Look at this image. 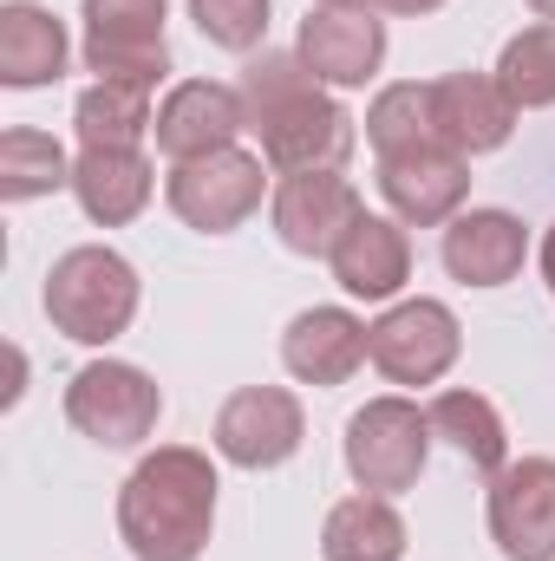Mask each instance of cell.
<instances>
[{
  "instance_id": "obj_1",
  "label": "cell",
  "mask_w": 555,
  "mask_h": 561,
  "mask_svg": "<svg viewBox=\"0 0 555 561\" xmlns=\"http://www.w3.org/2000/svg\"><path fill=\"white\" fill-rule=\"evenodd\" d=\"M242 105H249V125L262 131V157L281 176L340 170L353 150V118L333 99H320V79L294 53H269L242 72Z\"/></svg>"
},
{
  "instance_id": "obj_2",
  "label": "cell",
  "mask_w": 555,
  "mask_h": 561,
  "mask_svg": "<svg viewBox=\"0 0 555 561\" xmlns=\"http://www.w3.org/2000/svg\"><path fill=\"white\" fill-rule=\"evenodd\" d=\"M216 516V477L196 450L144 457L118 496V529L138 561H196Z\"/></svg>"
},
{
  "instance_id": "obj_3",
  "label": "cell",
  "mask_w": 555,
  "mask_h": 561,
  "mask_svg": "<svg viewBox=\"0 0 555 561\" xmlns=\"http://www.w3.org/2000/svg\"><path fill=\"white\" fill-rule=\"evenodd\" d=\"M46 313L66 340H86V346H105L132 327L138 313V275L125 255L112 249H72L53 280H46Z\"/></svg>"
},
{
  "instance_id": "obj_4",
  "label": "cell",
  "mask_w": 555,
  "mask_h": 561,
  "mask_svg": "<svg viewBox=\"0 0 555 561\" xmlns=\"http://www.w3.org/2000/svg\"><path fill=\"white\" fill-rule=\"evenodd\" d=\"M424 444H431V419H418V405H406V399H373L360 419L347 424V470L373 496L412 490L418 470H424Z\"/></svg>"
},
{
  "instance_id": "obj_5",
  "label": "cell",
  "mask_w": 555,
  "mask_h": 561,
  "mask_svg": "<svg viewBox=\"0 0 555 561\" xmlns=\"http://www.w3.org/2000/svg\"><path fill=\"white\" fill-rule=\"evenodd\" d=\"M262 157L249 150H216V157H196V163H177L170 170V209L203 229V236H229L236 222H249L262 209Z\"/></svg>"
},
{
  "instance_id": "obj_6",
  "label": "cell",
  "mask_w": 555,
  "mask_h": 561,
  "mask_svg": "<svg viewBox=\"0 0 555 561\" xmlns=\"http://www.w3.org/2000/svg\"><path fill=\"white\" fill-rule=\"evenodd\" d=\"M157 412H163L157 386L144 379L138 366H118V359L86 366V373L72 379V392H66V419L79 424L92 444H105V450L144 444V437L157 431Z\"/></svg>"
},
{
  "instance_id": "obj_7",
  "label": "cell",
  "mask_w": 555,
  "mask_h": 561,
  "mask_svg": "<svg viewBox=\"0 0 555 561\" xmlns=\"http://www.w3.org/2000/svg\"><path fill=\"white\" fill-rule=\"evenodd\" d=\"M86 59L99 79L157 85L163 53V0H86Z\"/></svg>"
},
{
  "instance_id": "obj_8",
  "label": "cell",
  "mask_w": 555,
  "mask_h": 561,
  "mask_svg": "<svg viewBox=\"0 0 555 561\" xmlns=\"http://www.w3.org/2000/svg\"><path fill=\"white\" fill-rule=\"evenodd\" d=\"M366 359L393 379V386H431L451 373L457 359V320L438 300H406L393 307L380 327H366Z\"/></svg>"
},
{
  "instance_id": "obj_9",
  "label": "cell",
  "mask_w": 555,
  "mask_h": 561,
  "mask_svg": "<svg viewBox=\"0 0 555 561\" xmlns=\"http://www.w3.org/2000/svg\"><path fill=\"white\" fill-rule=\"evenodd\" d=\"M490 536L510 561L555 556V457H523L490 477Z\"/></svg>"
},
{
  "instance_id": "obj_10",
  "label": "cell",
  "mask_w": 555,
  "mask_h": 561,
  "mask_svg": "<svg viewBox=\"0 0 555 561\" xmlns=\"http://www.w3.org/2000/svg\"><path fill=\"white\" fill-rule=\"evenodd\" d=\"M360 196L340 170H294L275 190V229L294 255H333L340 236L360 222Z\"/></svg>"
},
{
  "instance_id": "obj_11",
  "label": "cell",
  "mask_w": 555,
  "mask_h": 561,
  "mask_svg": "<svg viewBox=\"0 0 555 561\" xmlns=\"http://www.w3.org/2000/svg\"><path fill=\"white\" fill-rule=\"evenodd\" d=\"M242 125H249L242 92L209 85V79H190V85H177V92L163 99V112H157V125H150V131H157V150H163V157L196 163V157L229 150Z\"/></svg>"
},
{
  "instance_id": "obj_12",
  "label": "cell",
  "mask_w": 555,
  "mask_h": 561,
  "mask_svg": "<svg viewBox=\"0 0 555 561\" xmlns=\"http://www.w3.org/2000/svg\"><path fill=\"white\" fill-rule=\"evenodd\" d=\"M216 450L242 470H275L301 450V405L281 386H249L223 405L216 419Z\"/></svg>"
},
{
  "instance_id": "obj_13",
  "label": "cell",
  "mask_w": 555,
  "mask_h": 561,
  "mask_svg": "<svg viewBox=\"0 0 555 561\" xmlns=\"http://www.w3.org/2000/svg\"><path fill=\"white\" fill-rule=\"evenodd\" d=\"M380 190L386 203L406 216V222H451L471 176H464V150L451 144H418V150H399V157H380Z\"/></svg>"
},
{
  "instance_id": "obj_14",
  "label": "cell",
  "mask_w": 555,
  "mask_h": 561,
  "mask_svg": "<svg viewBox=\"0 0 555 561\" xmlns=\"http://www.w3.org/2000/svg\"><path fill=\"white\" fill-rule=\"evenodd\" d=\"M431 118H438V144L477 157V150H497L517 125V99L484 79V72H451L431 85Z\"/></svg>"
},
{
  "instance_id": "obj_15",
  "label": "cell",
  "mask_w": 555,
  "mask_h": 561,
  "mask_svg": "<svg viewBox=\"0 0 555 561\" xmlns=\"http://www.w3.org/2000/svg\"><path fill=\"white\" fill-rule=\"evenodd\" d=\"M380 53H386V26L373 13L327 7V13H307V26H301V59L327 85H366Z\"/></svg>"
},
{
  "instance_id": "obj_16",
  "label": "cell",
  "mask_w": 555,
  "mask_h": 561,
  "mask_svg": "<svg viewBox=\"0 0 555 561\" xmlns=\"http://www.w3.org/2000/svg\"><path fill=\"white\" fill-rule=\"evenodd\" d=\"M523 249H530V236L503 209H471V216H451V229H444V268L471 287H503L523 268Z\"/></svg>"
},
{
  "instance_id": "obj_17",
  "label": "cell",
  "mask_w": 555,
  "mask_h": 561,
  "mask_svg": "<svg viewBox=\"0 0 555 561\" xmlns=\"http://www.w3.org/2000/svg\"><path fill=\"white\" fill-rule=\"evenodd\" d=\"M281 359H287V373L307 379V386H340V379H353L360 359H366V327H360L353 313H340V307H314V313H301V320L287 327Z\"/></svg>"
},
{
  "instance_id": "obj_18",
  "label": "cell",
  "mask_w": 555,
  "mask_h": 561,
  "mask_svg": "<svg viewBox=\"0 0 555 561\" xmlns=\"http://www.w3.org/2000/svg\"><path fill=\"white\" fill-rule=\"evenodd\" d=\"M327 262H333L340 287H347V294H360V300H386V294H399V280L412 275L406 229H399V222H386V216H360V222L340 236V249H333Z\"/></svg>"
},
{
  "instance_id": "obj_19",
  "label": "cell",
  "mask_w": 555,
  "mask_h": 561,
  "mask_svg": "<svg viewBox=\"0 0 555 561\" xmlns=\"http://www.w3.org/2000/svg\"><path fill=\"white\" fill-rule=\"evenodd\" d=\"M66 72V26L46 7L13 0L0 13V79L7 85H46Z\"/></svg>"
},
{
  "instance_id": "obj_20",
  "label": "cell",
  "mask_w": 555,
  "mask_h": 561,
  "mask_svg": "<svg viewBox=\"0 0 555 561\" xmlns=\"http://www.w3.org/2000/svg\"><path fill=\"white\" fill-rule=\"evenodd\" d=\"M72 190L92 222H132L150 203V163L144 150H86L72 170Z\"/></svg>"
},
{
  "instance_id": "obj_21",
  "label": "cell",
  "mask_w": 555,
  "mask_h": 561,
  "mask_svg": "<svg viewBox=\"0 0 555 561\" xmlns=\"http://www.w3.org/2000/svg\"><path fill=\"white\" fill-rule=\"evenodd\" d=\"M327 561H399L406 556V523L386 496H347L327 516Z\"/></svg>"
},
{
  "instance_id": "obj_22",
  "label": "cell",
  "mask_w": 555,
  "mask_h": 561,
  "mask_svg": "<svg viewBox=\"0 0 555 561\" xmlns=\"http://www.w3.org/2000/svg\"><path fill=\"white\" fill-rule=\"evenodd\" d=\"M431 437H444L471 470H484V477H497L503 470V419H497V405L490 399H477V392H438L431 399Z\"/></svg>"
},
{
  "instance_id": "obj_23",
  "label": "cell",
  "mask_w": 555,
  "mask_h": 561,
  "mask_svg": "<svg viewBox=\"0 0 555 561\" xmlns=\"http://www.w3.org/2000/svg\"><path fill=\"white\" fill-rule=\"evenodd\" d=\"M144 131H150V85L99 79L79 99V144L86 150H138Z\"/></svg>"
},
{
  "instance_id": "obj_24",
  "label": "cell",
  "mask_w": 555,
  "mask_h": 561,
  "mask_svg": "<svg viewBox=\"0 0 555 561\" xmlns=\"http://www.w3.org/2000/svg\"><path fill=\"white\" fill-rule=\"evenodd\" d=\"M59 183H72L59 144L39 138V131H7V144H0V196H7V203L46 196V190H59Z\"/></svg>"
},
{
  "instance_id": "obj_25",
  "label": "cell",
  "mask_w": 555,
  "mask_h": 561,
  "mask_svg": "<svg viewBox=\"0 0 555 561\" xmlns=\"http://www.w3.org/2000/svg\"><path fill=\"white\" fill-rule=\"evenodd\" d=\"M366 138L380 157H399L418 144H438V118H431V85H393L380 92L373 118H366Z\"/></svg>"
},
{
  "instance_id": "obj_26",
  "label": "cell",
  "mask_w": 555,
  "mask_h": 561,
  "mask_svg": "<svg viewBox=\"0 0 555 561\" xmlns=\"http://www.w3.org/2000/svg\"><path fill=\"white\" fill-rule=\"evenodd\" d=\"M497 85L517 99V105H555V26H530L503 46L497 59Z\"/></svg>"
},
{
  "instance_id": "obj_27",
  "label": "cell",
  "mask_w": 555,
  "mask_h": 561,
  "mask_svg": "<svg viewBox=\"0 0 555 561\" xmlns=\"http://www.w3.org/2000/svg\"><path fill=\"white\" fill-rule=\"evenodd\" d=\"M190 13H196L203 39H216L229 53H249L269 26V0H190Z\"/></svg>"
},
{
  "instance_id": "obj_28",
  "label": "cell",
  "mask_w": 555,
  "mask_h": 561,
  "mask_svg": "<svg viewBox=\"0 0 555 561\" xmlns=\"http://www.w3.org/2000/svg\"><path fill=\"white\" fill-rule=\"evenodd\" d=\"M380 7H386V13H431L438 0H380Z\"/></svg>"
},
{
  "instance_id": "obj_29",
  "label": "cell",
  "mask_w": 555,
  "mask_h": 561,
  "mask_svg": "<svg viewBox=\"0 0 555 561\" xmlns=\"http://www.w3.org/2000/svg\"><path fill=\"white\" fill-rule=\"evenodd\" d=\"M543 275H550V294H555V229L543 236Z\"/></svg>"
},
{
  "instance_id": "obj_30",
  "label": "cell",
  "mask_w": 555,
  "mask_h": 561,
  "mask_svg": "<svg viewBox=\"0 0 555 561\" xmlns=\"http://www.w3.org/2000/svg\"><path fill=\"white\" fill-rule=\"evenodd\" d=\"M523 7H530L536 20H550V26H555V0H523Z\"/></svg>"
},
{
  "instance_id": "obj_31",
  "label": "cell",
  "mask_w": 555,
  "mask_h": 561,
  "mask_svg": "<svg viewBox=\"0 0 555 561\" xmlns=\"http://www.w3.org/2000/svg\"><path fill=\"white\" fill-rule=\"evenodd\" d=\"M327 7H353V13H373L380 0H327Z\"/></svg>"
}]
</instances>
